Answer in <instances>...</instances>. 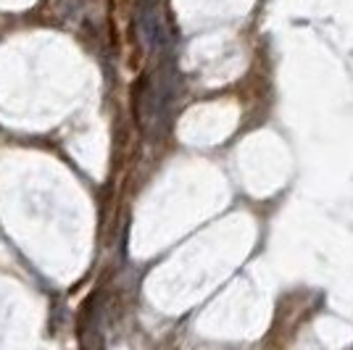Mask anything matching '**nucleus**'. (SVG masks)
<instances>
[{
  "mask_svg": "<svg viewBox=\"0 0 353 350\" xmlns=\"http://www.w3.org/2000/svg\"><path fill=\"white\" fill-rule=\"evenodd\" d=\"M174 98L172 90V76L169 74H156L153 79H145L140 95H137V114H140V127L145 132L159 134L166 119H169V105Z\"/></svg>",
  "mask_w": 353,
  "mask_h": 350,
  "instance_id": "obj_1",
  "label": "nucleus"
}]
</instances>
